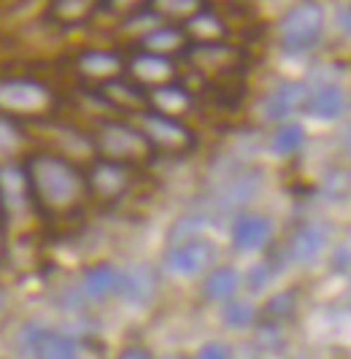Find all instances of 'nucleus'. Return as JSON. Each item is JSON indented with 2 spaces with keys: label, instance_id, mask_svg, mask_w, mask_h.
Segmentation results:
<instances>
[{
  "label": "nucleus",
  "instance_id": "7c9ffc66",
  "mask_svg": "<svg viewBox=\"0 0 351 359\" xmlns=\"http://www.w3.org/2000/svg\"><path fill=\"white\" fill-rule=\"evenodd\" d=\"M273 278H276V262L265 259V262H257L254 268L249 270V276H246V287L251 289V292H263L265 287H270Z\"/></svg>",
  "mask_w": 351,
  "mask_h": 359
},
{
  "label": "nucleus",
  "instance_id": "aec40b11",
  "mask_svg": "<svg viewBox=\"0 0 351 359\" xmlns=\"http://www.w3.org/2000/svg\"><path fill=\"white\" fill-rule=\"evenodd\" d=\"M181 30L190 43H216L222 41L227 33V25L225 19L219 17L216 11H211L208 6H203L200 11H194L190 19L181 22Z\"/></svg>",
  "mask_w": 351,
  "mask_h": 359
},
{
  "label": "nucleus",
  "instance_id": "cd10ccee",
  "mask_svg": "<svg viewBox=\"0 0 351 359\" xmlns=\"http://www.w3.org/2000/svg\"><path fill=\"white\" fill-rule=\"evenodd\" d=\"M298 289H284L279 294H273L267 303L263 306V311H257V316H263V322L281 324L289 322L298 313Z\"/></svg>",
  "mask_w": 351,
  "mask_h": 359
},
{
  "label": "nucleus",
  "instance_id": "f8f14e48",
  "mask_svg": "<svg viewBox=\"0 0 351 359\" xmlns=\"http://www.w3.org/2000/svg\"><path fill=\"white\" fill-rule=\"evenodd\" d=\"M305 95H308V84L305 81H279L273 90L267 92L260 103V114H263L265 122H286L292 119V114H298L303 103H305Z\"/></svg>",
  "mask_w": 351,
  "mask_h": 359
},
{
  "label": "nucleus",
  "instance_id": "c9c22d12",
  "mask_svg": "<svg viewBox=\"0 0 351 359\" xmlns=\"http://www.w3.org/2000/svg\"><path fill=\"white\" fill-rule=\"evenodd\" d=\"M6 249V211H3V200H0V257Z\"/></svg>",
  "mask_w": 351,
  "mask_h": 359
},
{
  "label": "nucleus",
  "instance_id": "423d86ee",
  "mask_svg": "<svg viewBox=\"0 0 351 359\" xmlns=\"http://www.w3.org/2000/svg\"><path fill=\"white\" fill-rule=\"evenodd\" d=\"M52 103L49 90L33 79H3L0 81V108L17 119V116H35L46 111Z\"/></svg>",
  "mask_w": 351,
  "mask_h": 359
},
{
  "label": "nucleus",
  "instance_id": "a211bd4d",
  "mask_svg": "<svg viewBox=\"0 0 351 359\" xmlns=\"http://www.w3.org/2000/svg\"><path fill=\"white\" fill-rule=\"evenodd\" d=\"M190 46V41L184 36L181 25H168V22H159L154 27H149L146 33L138 36V49L140 52H152L162 54V57H181V52Z\"/></svg>",
  "mask_w": 351,
  "mask_h": 359
},
{
  "label": "nucleus",
  "instance_id": "f704fd0d",
  "mask_svg": "<svg viewBox=\"0 0 351 359\" xmlns=\"http://www.w3.org/2000/svg\"><path fill=\"white\" fill-rule=\"evenodd\" d=\"M117 359H154V354L140 343H127L124 348H119Z\"/></svg>",
  "mask_w": 351,
  "mask_h": 359
},
{
  "label": "nucleus",
  "instance_id": "dca6fc26",
  "mask_svg": "<svg viewBox=\"0 0 351 359\" xmlns=\"http://www.w3.org/2000/svg\"><path fill=\"white\" fill-rule=\"evenodd\" d=\"M124 68H127V60L119 52H108V49H87L76 57L79 76L92 81L95 87L108 81V79L124 76Z\"/></svg>",
  "mask_w": 351,
  "mask_h": 359
},
{
  "label": "nucleus",
  "instance_id": "f3484780",
  "mask_svg": "<svg viewBox=\"0 0 351 359\" xmlns=\"http://www.w3.org/2000/svg\"><path fill=\"white\" fill-rule=\"evenodd\" d=\"M159 292V273L152 265H133L130 270H122V287L119 297L130 306H149Z\"/></svg>",
  "mask_w": 351,
  "mask_h": 359
},
{
  "label": "nucleus",
  "instance_id": "58836bf2",
  "mask_svg": "<svg viewBox=\"0 0 351 359\" xmlns=\"http://www.w3.org/2000/svg\"><path fill=\"white\" fill-rule=\"evenodd\" d=\"M165 359H184V357H165Z\"/></svg>",
  "mask_w": 351,
  "mask_h": 359
},
{
  "label": "nucleus",
  "instance_id": "2f4dec72",
  "mask_svg": "<svg viewBox=\"0 0 351 359\" xmlns=\"http://www.w3.org/2000/svg\"><path fill=\"white\" fill-rule=\"evenodd\" d=\"M149 0H98V11H108L117 17H133L146 8Z\"/></svg>",
  "mask_w": 351,
  "mask_h": 359
},
{
  "label": "nucleus",
  "instance_id": "2eb2a0df",
  "mask_svg": "<svg viewBox=\"0 0 351 359\" xmlns=\"http://www.w3.org/2000/svg\"><path fill=\"white\" fill-rule=\"evenodd\" d=\"M330 243V230L322 222H305L300 224L295 233L289 235L286 243V257L295 265H311L314 259H319V254L327 249Z\"/></svg>",
  "mask_w": 351,
  "mask_h": 359
},
{
  "label": "nucleus",
  "instance_id": "ddd939ff",
  "mask_svg": "<svg viewBox=\"0 0 351 359\" xmlns=\"http://www.w3.org/2000/svg\"><path fill=\"white\" fill-rule=\"evenodd\" d=\"M232 246L235 252H263L273 238V219L257 211H244L232 219Z\"/></svg>",
  "mask_w": 351,
  "mask_h": 359
},
{
  "label": "nucleus",
  "instance_id": "473e14b6",
  "mask_svg": "<svg viewBox=\"0 0 351 359\" xmlns=\"http://www.w3.org/2000/svg\"><path fill=\"white\" fill-rule=\"evenodd\" d=\"M194 359H232V348L222 341H206L197 348Z\"/></svg>",
  "mask_w": 351,
  "mask_h": 359
},
{
  "label": "nucleus",
  "instance_id": "a878e982",
  "mask_svg": "<svg viewBox=\"0 0 351 359\" xmlns=\"http://www.w3.org/2000/svg\"><path fill=\"white\" fill-rule=\"evenodd\" d=\"M206 6V0H149L146 11L159 22L165 19L168 25H181L184 19H190L194 11H200Z\"/></svg>",
  "mask_w": 351,
  "mask_h": 359
},
{
  "label": "nucleus",
  "instance_id": "5701e85b",
  "mask_svg": "<svg viewBox=\"0 0 351 359\" xmlns=\"http://www.w3.org/2000/svg\"><path fill=\"white\" fill-rule=\"evenodd\" d=\"M98 14V0H52L49 19L60 27H81Z\"/></svg>",
  "mask_w": 351,
  "mask_h": 359
},
{
  "label": "nucleus",
  "instance_id": "f03ea898",
  "mask_svg": "<svg viewBox=\"0 0 351 359\" xmlns=\"http://www.w3.org/2000/svg\"><path fill=\"white\" fill-rule=\"evenodd\" d=\"M276 33L279 49L286 57L311 54L324 36V6L319 0H298L292 8L281 14Z\"/></svg>",
  "mask_w": 351,
  "mask_h": 359
},
{
  "label": "nucleus",
  "instance_id": "412c9836",
  "mask_svg": "<svg viewBox=\"0 0 351 359\" xmlns=\"http://www.w3.org/2000/svg\"><path fill=\"white\" fill-rule=\"evenodd\" d=\"M149 108L157 111V114H165V116H173V119H181L187 111H192L194 100L192 95L184 90L178 81H171V84H162L157 90H149Z\"/></svg>",
  "mask_w": 351,
  "mask_h": 359
},
{
  "label": "nucleus",
  "instance_id": "c85d7f7f",
  "mask_svg": "<svg viewBox=\"0 0 351 359\" xmlns=\"http://www.w3.org/2000/svg\"><path fill=\"white\" fill-rule=\"evenodd\" d=\"M257 322V308L244 297H230L227 303H222V324L230 330H246Z\"/></svg>",
  "mask_w": 351,
  "mask_h": 359
},
{
  "label": "nucleus",
  "instance_id": "c756f323",
  "mask_svg": "<svg viewBox=\"0 0 351 359\" xmlns=\"http://www.w3.org/2000/svg\"><path fill=\"white\" fill-rule=\"evenodd\" d=\"M22 144V130H19L17 119L11 116H0V157L14 154Z\"/></svg>",
  "mask_w": 351,
  "mask_h": 359
},
{
  "label": "nucleus",
  "instance_id": "e433bc0d",
  "mask_svg": "<svg viewBox=\"0 0 351 359\" xmlns=\"http://www.w3.org/2000/svg\"><path fill=\"white\" fill-rule=\"evenodd\" d=\"M338 19H340V33L349 36V8H346V6L338 11Z\"/></svg>",
  "mask_w": 351,
  "mask_h": 359
},
{
  "label": "nucleus",
  "instance_id": "39448f33",
  "mask_svg": "<svg viewBox=\"0 0 351 359\" xmlns=\"http://www.w3.org/2000/svg\"><path fill=\"white\" fill-rule=\"evenodd\" d=\"M138 130L146 135V141L154 149V154L162 151V154L178 157V154L192 151L194 144H197V135L181 119L157 114L152 108H146V111L138 114Z\"/></svg>",
  "mask_w": 351,
  "mask_h": 359
},
{
  "label": "nucleus",
  "instance_id": "0eeeda50",
  "mask_svg": "<svg viewBox=\"0 0 351 359\" xmlns=\"http://www.w3.org/2000/svg\"><path fill=\"white\" fill-rule=\"evenodd\" d=\"M84 176H87V192L100 203H117L133 187V168L103 157H95Z\"/></svg>",
  "mask_w": 351,
  "mask_h": 359
},
{
  "label": "nucleus",
  "instance_id": "393cba45",
  "mask_svg": "<svg viewBox=\"0 0 351 359\" xmlns=\"http://www.w3.org/2000/svg\"><path fill=\"white\" fill-rule=\"evenodd\" d=\"M305 127L295 122V119H286V122H279L273 135H270V151L276 157H295L298 151H303L305 146Z\"/></svg>",
  "mask_w": 351,
  "mask_h": 359
},
{
  "label": "nucleus",
  "instance_id": "ea45409f",
  "mask_svg": "<svg viewBox=\"0 0 351 359\" xmlns=\"http://www.w3.org/2000/svg\"><path fill=\"white\" fill-rule=\"evenodd\" d=\"M0 359H3V357H0Z\"/></svg>",
  "mask_w": 351,
  "mask_h": 359
},
{
  "label": "nucleus",
  "instance_id": "4468645a",
  "mask_svg": "<svg viewBox=\"0 0 351 359\" xmlns=\"http://www.w3.org/2000/svg\"><path fill=\"white\" fill-rule=\"evenodd\" d=\"M119 287H122V270L111 262H98L81 273L79 294L92 306H100V303H108L111 297H119Z\"/></svg>",
  "mask_w": 351,
  "mask_h": 359
},
{
  "label": "nucleus",
  "instance_id": "6e6552de",
  "mask_svg": "<svg viewBox=\"0 0 351 359\" xmlns=\"http://www.w3.org/2000/svg\"><path fill=\"white\" fill-rule=\"evenodd\" d=\"M213 262H216V249L203 238L181 246H168V252L162 257V270L173 278H197L208 273Z\"/></svg>",
  "mask_w": 351,
  "mask_h": 359
},
{
  "label": "nucleus",
  "instance_id": "4c0bfd02",
  "mask_svg": "<svg viewBox=\"0 0 351 359\" xmlns=\"http://www.w3.org/2000/svg\"><path fill=\"white\" fill-rule=\"evenodd\" d=\"M3 308H6V292L0 289V311H3Z\"/></svg>",
  "mask_w": 351,
  "mask_h": 359
},
{
  "label": "nucleus",
  "instance_id": "1a4fd4ad",
  "mask_svg": "<svg viewBox=\"0 0 351 359\" xmlns=\"http://www.w3.org/2000/svg\"><path fill=\"white\" fill-rule=\"evenodd\" d=\"M263 181H265V173L260 168H244V170L232 173L222 184V189H219L216 208L225 211V214H235V216L249 211V205L263 192Z\"/></svg>",
  "mask_w": 351,
  "mask_h": 359
},
{
  "label": "nucleus",
  "instance_id": "f257e3e1",
  "mask_svg": "<svg viewBox=\"0 0 351 359\" xmlns=\"http://www.w3.org/2000/svg\"><path fill=\"white\" fill-rule=\"evenodd\" d=\"M22 173L30 203L41 214H70L89 195L84 170L54 151L30 154L22 165Z\"/></svg>",
  "mask_w": 351,
  "mask_h": 359
},
{
  "label": "nucleus",
  "instance_id": "bb28decb",
  "mask_svg": "<svg viewBox=\"0 0 351 359\" xmlns=\"http://www.w3.org/2000/svg\"><path fill=\"white\" fill-rule=\"evenodd\" d=\"M206 227H208V216H206V214H184V216H178L173 224H171V233H168V246H181V243L203 241Z\"/></svg>",
  "mask_w": 351,
  "mask_h": 359
},
{
  "label": "nucleus",
  "instance_id": "20e7f679",
  "mask_svg": "<svg viewBox=\"0 0 351 359\" xmlns=\"http://www.w3.org/2000/svg\"><path fill=\"white\" fill-rule=\"evenodd\" d=\"M181 57L190 62L194 73H200L203 79L208 76L213 81H227V79H238L244 71L246 54L238 46H230L225 41L216 43H190Z\"/></svg>",
  "mask_w": 351,
  "mask_h": 359
},
{
  "label": "nucleus",
  "instance_id": "4be33fe9",
  "mask_svg": "<svg viewBox=\"0 0 351 359\" xmlns=\"http://www.w3.org/2000/svg\"><path fill=\"white\" fill-rule=\"evenodd\" d=\"M30 351H33V359H81V348L76 338L60 330H41Z\"/></svg>",
  "mask_w": 351,
  "mask_h": 359
},
{
  "label": "nucleus",
  "instance_id": "9b49d317",
  "mask_svg": "<svg viewBox=\"0 0 351 359\" xmlns=\"http://www.w3.org/2000/svg\"><path fill=\"white\" fill-rule=\"evenodd\" d=\"M92 97L103 100L108 108L114 111H124V114H140L149 108V95L143 87H138L135 81H130L127 76H117V79H108L103 84L92 87L89 90Z\"/></svg>",
  "mask_w": 351,
  "mask_h": 359
},
{
  "label": "nucleus",
  "instance_id": "9d476101",
  "mask_svg": "<svg viewBox=\"0 0 351 359\" xmlns=\"http://www.w3.org/2000/svg\"><path fill=\"white\" fill-rule=\"evenodd\" d=\"M124 76L130 81H135L143 90H157L162 84H171L176 79V60L171 57H162V54H152V52H135L130 60H127V68H124Z\"/></svg>",
  "mask_w": 351,
  "mask_h": 359
},
{
  "label": "nucleus",
  "instance_id": "b1692460",
  "mask_svg": "<svg viewBox=\"0 0 351 359\" xmlns=\"http://www.w3.org/2000/svg\"><path fill=\"white\" fill-rule=\"evenodd\" d=\"M241 289V276L235 268H211L203 278V297L208 303H227Z\"/></svg>",
  "mask_w": 351,
  "mask_h": 359
},
{
  "label": "nucleus",
  "instance_id": "72a5a7b5",
  "mask_svg": "<svg viewBox=\"0 0 351 359\" xmlns=\"http://www.w3.org/2000/svg\"><path fill=\"white\" fill-rule=\"evenodd\" d=\"M349 262H351V257H349V243L343 241L338 249L333 252V259H330V265H333V270L338 273V276H349Z\"/></svg>",
  "mask_w": 351,
  "mask_h": 359
},
{
  "label": "nucleus",
  "instance_id": "6ab92c4d",
  "mask_svg": "<svg viewBox=\"0 0 351 359\" xmlns=\"http://www.w3.org/2000/svg\"><path fill=\"white\" fill-rule=\"evenodd\" d=\"M303 111L308 116L319 119V122H335L346 111V92L340 90L338 84H319L316 90L308 87Z\"/></svg>",
  "mask_w": 351,
  "mask_h": 359
},
{
  "label": "nucleus",
  "instance_id": "7ed1b4c3",
  "mask_svg": "<svg viewBox=\"0 0 351 359\" xmlns=\"http://www.w3.org/2000/svg\"><path fill=\"white\" fill-rule=\"evenodd\" d=\"M92 149H95L98 157L122 162L127 168L146 165V162L154 160V149L149 146L146 135L138 127L127 125V122H117V119H103L95 127Z\"/></svg>",
  "mask_w": 351,
  "mask_h": 359
}]
</instances>
